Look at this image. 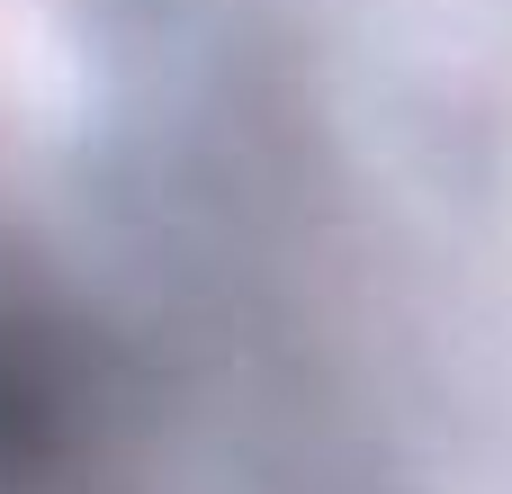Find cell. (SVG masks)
<instances>
[{"label":"cell","instance_id":"1","mask_svg":"<svg viewBox=\"0 0 512 494\" xmlns=\"http://www.w3.org/2000/svg\"><path fill=\"white\" fill-rule=\"evenodd\" d=\"M63 414H72V387H63L45 333H27L18 315H0V494H36L54 477Z\"/></svg>","mask_w":512,"mask_h":494}]
</instances>
